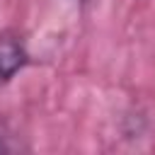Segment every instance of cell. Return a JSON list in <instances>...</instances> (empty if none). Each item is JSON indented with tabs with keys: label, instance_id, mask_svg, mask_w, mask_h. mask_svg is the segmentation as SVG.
Returning a JSON list of instances; mask_svg holds the SVG:
<instances>
[{
	"label": "cell",
	"instance_id": "obj_1",
	"mask_svg": "<svg viewBox=\"0 0 155 155\" xmlns=\"http://www.w3.org/2000/svg\"><path fill=\"white\" fill-rule=\"evenodd\" d=\"M27 63V51L17 39L0 36V85L7 82Z\"/></svg>",
	"mask_w": 155,
	"mask_h": 155
}]
</instances>
